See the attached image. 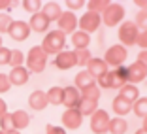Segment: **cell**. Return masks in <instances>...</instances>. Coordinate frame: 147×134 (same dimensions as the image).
I'll use <instances>...</instances> for the list:
<instances>
[{"label":"cell","instance_id":"cell-42","mask_svg":"<svg viewBox=\"0 0 147 134\" xmlns=\"http://www.w3.org/2000/svg\"><path fill=\"white\" fill-rule=\"evenodd\" d=\"M138 45L142 47V51H147V30L140 32V36H138Z\"/></svg>","mask_w":147,"mask_h":134},{"label":"cell","instance_id":"cell-48","mask_svg":"<svg viewBox=\"0 0 147 134\" xmlns=\"http://www.w3.org/2000/svg\"><path fill=\"white\" fill-rule=\"evenodd\" d=\"M6 134H21L19 130H9V132H6Z\"/></svg>","mask_w":147,"mask_h":134},{"label":"cell","instance_id":"cell-25","mask_svg":"<svg viewBox=\"0 0 147 134\" xmlns=\"http://www.w3.org/2000/svg\"><path fill=\"white\" fill-rule=\"evenodd\" d=\"M74 49H89V43H91V34H87L83 30H76L70 38Z\"/></svg>","mask_w":147,"mask_h":134},{"label":"cell","instance_id":"cell-34","mask_svg":"<svg viewBox=\"0 0 147 134\" xmlns=\"http://www.w3.org/2000/svg\"><path fill=\"white\" fill-rule=\"evenodd\" d=\"M0 130L2 132H9L13 130V119H11V112H6L0 117Z\"/></svg>","mask_w":147,"mask_h":134},{"label":"cell","instance_id":"cell-46","mask_svg":"<svg viewBox=\"0 0 147 134\" xmlns=\"http://www.w3.org/2000/svg\"><path fill=\"white\" fill-rule=\"evenodd\" d=\"M134 134H147V130H143V129H138Z\"/></svg>","mask_w":147,"mask_h":134},{"label":"cell","instance_id":"cell-3","mask_svg":"<svg viewBox=\"0 0 147 134\" xmlns=\"http://www.w3.org/2000/svg\"><path fill=\"white\" fill-rule=\"evenodd\" d=\"M47 66V55L43 53L40 45L30 47V51L25 55V68L30 74H42Z\"/></svg>","mask_w":147,"mask_h":134},{"label":"cell","instance_id":"cell-30","mask_svg":"<svg viewBox=\"0 0 147 134\" xmlns=\"http://www.w3.org/2000/svg\"><path fill=\"white\" fill-rule=\"evenodd\" d=\"M21 6H23V9H25L26 13L34 15V13H40V12H42L43 2H42V0H23Z\"/></svg>","mask_w":147,"mask_h":134},{"label":"cell","instance_id":"cell-43","mask_svg":"<svg viewBox=\"0 0 147 134\" xmlns=\"http://www.w3.org/2000/svg\"><path fill=\"white\" fill-rule=\"evenodd\" d=\"M138 12H147V0H134Z\"/></svg>","mask_w":147,"mask_h":134},{"label":"cell","instance_id":"cell-33","mask_svg":"<svg viewBox=\"0 0 147 134\" xmlns=\"http://www.w3.org/2000/svg\"><path fill=\"white\" fill-rule=\"evenodd\" d=\"M11 23H13V17L9 15V13H0V36L8 34Z\"/></svg>","mask_w":147,"mask_h":134},{"label":"cell","instance_id":"cell-17","mask_svg":"<svg viewBox=\"0 0 147 134\" xmlns=\"http://www.w3.org/2000/svg\"><path fill=\"white\" fill-rule=\"evenodd\" d=\"M81 98V93L76 89L74 85H68V87H62V106H66V110L70 108H76Z\"/></svg>","mask_w":147,"mask_h":134},{"label":"cell","instance_id":"cell-44","mask_svg":"<svg viewBox=\"0 0 147 134\" xmlns=\"http://www.w3.org/2000/svg\"><path fill=\"white\" fill-rule=\"evenodd\" d=\"M138 62H142L143 66H147V51H140L138 53V59H136Z\"/></svg>","mask_w":147,"mask_h":134},{"label":"cell","instance_id":"cell-12","mask_svg":"<svg viewBox=\"0 0 147 134\" xmlns=\"http://www.w3.org/2000/svg\"><path fill=\"white\" fill-rule=\"evenodd\" d=\"M8 79H9V83H11V87H23L30 79V72H28L25 66H17V68L9 70Z\"/></svg>","mask_w":147,"mask_h":134},{"label":"cell","instance_id":"cell-18","mask_svg":"<svg viewBox=\"0 0 147 134\" xmlns=\"http://www.w3.org/2000/svg\"><path fill=\"white\" fill-rule=\"evenodd\" d=\"M87 72L91 74L94 79L102 78L106 72H108V64L104 62V59H100V57H91V61L87 62Z\"/></svg>","mask_w":147,"mask_h":134},{"label":"cell","instance_id":"cell-41","mask_svg":"<svg viewBox=\"0 0 147 134\" xmlns=\"http://www.w3.org/2000/svg\"><path fill=\"white\" fill-rule=\"evenodd\" d=\"M45 134H66V130L61 125H47L45 127Z\"/></svg>","mask_w":147,"mask_h":134},{"label":"cell","instance_id":"cell-4","mask_svg":"<svg viewBox=\"0 0 147 134\" xmlns=\"http://www.w3.org/2000/svg\"><path fill=\"white\" fill-rule=\"evenodd\" d=\"M125 6L123 4H117V2H111V4L108 6V9H106L100 17H102V23H104L106 26H109V28H113V26H119L123 21H125Z\"/></svg>","mask_w":147,"mask_h":134},{"label":"cell","instance_id":"cell-2","mask_svg":"<svg viewBox=\"0 0 147 134\" xmlns=\"http://www.w3.org/2000/svg\"><path fill=\"white\" fill-rule=\"evenodd\" d=\"M40 47L43 49L45 55H59L61 51H64L66 47V36L62 34L61 30H49L47 34L43 36Z\"/></svg>","mask_w":147,"mask_h":134},{"label":"cell","instance_id":"cell-24","mask_svg":"<svg viewBox=\"0 0 147 134\" xmlns=\"http://www.w3.org/2000/svg\"><path fill=\"white\" fill-rule=\"evenodd\" d=\"M119 96H121V98H125L126 102L134 104L136 100L140 98V89H138V85H132V83L123 85L121 89H119Z\"/></svg>","mask_w":147,"mask_h":134},{"label":"cell","instance_id":"cell-36","mask_svg":"<svg viewBox=\"0 0 147 134\" xmlns=\"http://www.w3.org/2000/svg\"><path fill=\"white\" fill-rule=\"evenodd\" d=\"M81 96H85V98H91V100H94V102H98L100 96H102V93H100V87H98V85H94V87H91V89L83 91V93H81Z\"/></svg>","mask_w":147,"mask_h":134},{"label":"cell","instance_id":"cell-39","mask_svg":"<svg viewBox=\"0 0 147 134\" xmlns=\"http://www.w3.org/2000/svg\"><path fill=\"white\" fill-rule=\"evenodd\" d=\"M9 89H11V83H9V79H8V74L0 72V95L8 93Z\"/></svg>","mask_w":147,"mask_h":134},{"label":"cell","instance_id":"cell-29","mask_svg":"<svg viewBox=\"0 0 147 134\" xmlns=\"http://www.w3.org/2000/svg\"><path fill=\"white\" fill-rule=\"evenodd\" d=\"M132 112L136 113V117L145 119L147 117V96H140V98L132 104Z\"/></svg>","mask_w":147,"mask_h":134},{"label":"cell","instance_id":"cell-23","mask_svg":"<svg viewBox=\"0 0 147 134\" xmlns=\"http://www.w3.org/2000/svg\"><path fill=\"white\" fill-rule=\"evenodd\" d=\"M111 108H113V112H115L117 117H125V115H128V113L132 112V104L126 102L125 98H121V96L117 95L115 98H113V102H111Z\"/></svg>","mask_w":147,"mask_h":134},{"label":"cell","instance_id":"cell-11","mask_svg":"<svg viewBox=\"0 0 147 134\" xmlns=\"http://www.w3.org/2000/svg\"><path fill=\"white\" fill-rule=\"evenodd\" d=\"M59 28L57 30H61L62 34H74V32L78 30V17H76V13L72 12H62V15L59 17Z\"/></svg>","mask_w":147,"mask_h":134},{"label":"cell","instance_id":"cell-31","mask_svg":"<svg viewBox=\"0 0 147 134\" xmlns=\"http://www.w3.org/2000/svg\"><path fill=\"white\" fill-rule=\"evenodd\" d=\"M11 68H17V66H25V53L21 49H11V55H9V64Z\"/></svg>","mask_w":147,"mask_h":134},{"label":"cell","instance_id":"cell-35","mask_svg":"<svg viewBox=\"0 0 147 134\" xmlns=\"http://www.w3.org/2000/svg\"><path fill=\"white\" fill-rule=\"evenodd\" d=\"M87 4V0H66V12H79Z\"/></svg>","mask_w":147,"mask_h":134},{"label":"cell","instance_id":"cell-1","mask_svg":"<svg viewBox=\"0 0 147 134\" xmlns=\"http://www.w3.org/2000/svg\"><path fill=\"white\" fill-rule=\"evenodd\" d=\"M128 83V72H126V66H119V68L108 70V72L102 76V78L96 79V85L102 89H121L123 85Z\"/></svg>","mask_w":147,"mask_h":134},{"label":"cell","instance_id":"cell-5","mask_svg":"<svg viewBox=\"0 0 147 134\" xmlns=\"http://www.w3.org/2000/svg\"><path fill=\"white\" fill-rule=\"evenodd\" d=\"M119 40L123 42L125 47L136 45L138 43V36H140V28L134 25V21H123L119 25V32H117Z\"/></svg>","mask_w":147,"mask_h":134},{"label":"cell","instance_id":"cell-38","mask_svg":"<svg viewBox=\"0 0 147 134\" xmlns=\"http://www.w3.org/2000/svg\"><path fill=\"white\" fill-rule=\"evenodd\" d=\"M15 8H17V2L15 0H0V13H9Z\"/></svg>","mask_w":147,"mask_h":134},{"label":"cell","instance_id":"cell-40","mask_svg":"<svg viewBox=\"0 0 147 134\" xmlns=\"http://www.w3.org/2000/svg\"><path fill=\"white\" fill-rule=\"evenodd\" d=\"M9 55H11V49H8L6 45L0 47V66L9 64Z\"/></svg>","mask_w":147,"mask_h":134},{"label":"cell","instance_id":"cell-19","mask_svg":"<svg viewBox=\"0 0 147 134\" xmlns=\"http://www.w3.org/2000/svg\"><path fill=\"white\" fill-rule=\"evenodd\" d=\"M47 93L45 91H34V93H30L28 95V108H32V110H36V112H42V110H45L47 108Z\"/></svg>","mask_w":147,"mask_h":134},{"label":"cell","instance_id":"cell-49","mask_svg":"<svg viewBox=\"0 0 147 134\" xmlns=\"http://www.w3.org/2000/svg\"><path fill=\"white\" fill-rule=\"evenodd\" d=\"M2 45H4V43H2V36H0V47H2Z\"/></svg>","mask_w":147,"mask_h":134},{"label":"cell","instance_id":"cell-51","mask_svg":"<svg viewBox=\"0 0 147 134\" xmlns=\"http://www.w3.org/2000/svg\"><path fill=\"white\" fill-rule=\"evenodd\" d=\"M106 134H109V132H106Z\"/></svg>","mask_w":147,"mask_h":134},{"label":"cell","instance_id":"cell-16","mask_svg":"<svg viewBox=\"0 0 147 134\" xmlns=\"http://www.w3.org/2000/svg\"><path fill=\"white\" fill-rule=\"evenodd\" d=\"M94 85H96V79L92 78L87 70H79L78 76L74 78V87H76L79 93L87 91V89H91V87H94Z\"/></svg>","mask_w":147,"mask_h":134},{"label":"cell","instance_id":"cell-7","mask_svg":"<svg viewBox=\"0 0 147 134\" xmlns=\"http://www.w3.org/2000/svg\"><path fill=\"white\" fill-rule=\"evenodd\" d=\"M30 26H28V23L26 21H21V19H13L11 26H9L8 30V36L13 40V42H25V40H28V36H30Z\"/></svg>","mask_w":147,"mask_h":134},{"label":"cell","instance_id":"cell-26","mask_svg":"<svg viewBox=\"0 0 147 134\" xmlns=\"http://www.w3.org/2000/svg\"><path fill=\"white\" fill-rule=\"evenodd\" d=\"M128 130V121L125 117H113L109 119V127H108V132L109 134H126Z\"/></svg>","mask_w":147,"mask_h":134},{"label":"cell","instance_id":"cell-37","mask_svg":"<svg viewBox=\"0 0 147 134\" xmlns=\"http://www.w3.org/2000/svg\"><path fill=\"white\" fill-rule=\"evenodd\" d=\"M134 25L142 30H147V12H138L136 13V21Z\"/></svg>","mask_w":147,"mask_h":134},{"label":"cell","instance_id":"cell-20","mask_svg":"<svg viewBox=\"0 0 147 134\" xmlns=\"http://www.w3.org/2000/svg\"><path fill=\"white\" fill-rule=\"evenodd\" d=\"M11 119H13V130H19V132L30 125V115H28V112H25V110H15V112H11Z\"/></svg>","mask_w":147,"mask_h":134},{"label":"cell","instance_id":"cell-50","mask_svg":"<svg viewBox=\"0 0 147 134\" xmlns=\"http://www.w3.org/2000/svg\"><path fill=\"white\" fill-rule=\"evenodd\" d=\"M0 134H6V132H2V130H0Z\"/></svg>","mask_w":147,"mask_h":134},{"label":"cell","instance_id":"cell-22","mask_svg":"<svg viewBox=\"0 0 147 134\" xmlns=\"http://www.w3.org/2000/svg\"><path fill=\"white\" fill-rule=\"evenodd\" d=\"M76 108H78V112L81 113L83 117H91L92 113L98 110V102H94V100H91V98H85V96H81Z\"/></svg>","mask_w":147,"mask_h":134},{"label":"cell","instance_id":"cell-45","mask_svg":"<svg viewBox=\"0 0 147 134\" xmlns=\"http://www.w3.org/2000/svg\"><path fill=\"white\" fill-rule=\"evenodd\" d=\"M6 112H8V104H6V100L2 98V96H0V117L4 115Z\"/></svg>","mask_w":147,"mask_h":134},{"label":"cell","instance_id":"cell-10","mask_svg":"<svg viewBox=\"0 0 147 134\" xmlns=\"http://www.w3.org/2000/svg\"><path fill=\"white\" fill-rule=\"evenodd\" d=\"M100 25H102V17H100L98 13H92V12L83 13L81 17L78 19V26H79V30L87 32V34H91V32H96Z\"/></svg>","mask_w":147,"mask_h":134},{"label":"cell","instance_id":"cell-8","mask_svg":"<svg viewBox=\"0 0 147 134\" xmlns=\"http://www.w3.org/2000/svg\"><path fill=\"white\" fill-rule=\"evenodd\" d=\"M109 119H111V117L108 115V112L98 108L91 115V130L94 134H106L108 132V127H109Z\"/></svg>","mask_w":147,"mask_h":134},{"label":"cell","instance_id":"cell-32","mask_svg":"<svg viewBox=\"0 0 147 134\" xmlns=\"http://www.w3.org/2000/svg\"><path fill=\"white\" fill-rule=\"evenodd\" d=\"M74 57H76V66H87V62L91 61L89 49H74Z\"/></svg>","mask_w":147,"mask_h":134},{"label":"cell","instance_id":"cell-15","mask_svg":"<svg viewBox=\"0 0 147 134\" xmlns=\"http://www.w3.org/2000/svg\"><path fill=\"white\" fill-rule=\"evenodd\" d=\"M26 23H28V26H30V30L38 32V34H45V32H49V25H51L49 19L45 17L42 12L30 15V21H26Z\"/></svg>","mask_w":147,"mask_h":134},{"label":"cell","instance_id":"cell-9","mask_svg":"<svg viewBox=\"0 0 147 134\" xmlns=\"http://www.w3.org/2000/svg\"><path fill=\"white\" fill-rule=\"evenodd\" d=\"M61 123H62V129L64 130H78L83 123V115L78 112V108H70L64 110L61 115Z\"/></svg>","mask_w":147,"mask_h":134},{"label":"cell","instance_id":"cell-47","mask_svg":"<svg viewBox=\"0 0 147 134\" xmlns=\"http://www.w3.org/2000/svg\"><path fill=\"white\" fill-rule=\"evenodd\" d=\"M142 129H143V130H147V117L143 119V127H142Z\"/></svg>","mask_w":147,"mask_h":134},{"label":"cell","instance_id":"cell-27","mask_svg":"<svg viewBox=\"0 0 147 134\" xmlns=\"http://www.w3.org/2000/svg\"><path fill=\"white\" fill-rule=\"evenodd\" d=\"M111 4L109 0H87V12H92V13H98V15H102V13L108 9V6Z\"/></svg>","mask_w":147,"mask_h":134},{"label":"cell","instance_id":"cell-14","mask_svg":"<svg viewBox=\"0 0 147 134\" xmlns=\"http://www.w3.org/2000/svg\"><path fill=\"white\" fill-rule=\"evenodd\" d=\"M126 72H128V83H132V85H138L147 78V66H143L138 61L134 64L126 66Z\"/></svg>","mask_w":147,"mask_h":134},{"label":"cell","instance_id":"cell-13","mask_svg":"<svg viewBox=\"0 0 147 134\" xmlns=\"http://www.w3.org/2000/svg\"><path fill=\"white\" fill-rule=\"evenodd\" d=\"M53 64H55L59 70H62V72H66V70L74 68V66H76L74 49H72V51H70V49H64V51H61L59 55H55V61H53Z\"/></svg>","mask_w":147,"mask_h":134},{"label":"cell","instance_id":"cell-21","mask_svg":"<svg viewBox=\"0 0 147 134\" xmlns=\"http://www.w3.org/2000/svg\"><path fill=\"white\" fill-rule=\"evenodd\" d=\"M42 13L49 19V23L59 21V17L62 15V8H61L59 2H45V4L42 6Z\"/></svg>","mask_w":147,"mask_h":134},{"label":"cell","instance_id":"cell-6","mask_svg":"<svg viewBox=\"0 0 147 134\" xmlns=\"http://www.w3.org/2000/svg\"><path fill=\"white\" fill-rule=\"evenodd\" d=\"M128 57V49L121 43H115L106 51L104 55V62L108 66H113V68H119V66H125V61Z\"/></svg>","mask_w":147,"mask_h":134},{"label":"cell","instance_id":"cell-28","mask_svg":"<svg viewBox=\"0 0 147 134\" xmlns=\"http://www.w3.org/2000/svg\"><path fill=\"white\" fill-rule=\"evenodd\" d=\"M45 93H47V102L51 104V106H61L62 104V87L55 85Z\"/></svg>","mask_w":147,"mask_h":134}]
</instances>
